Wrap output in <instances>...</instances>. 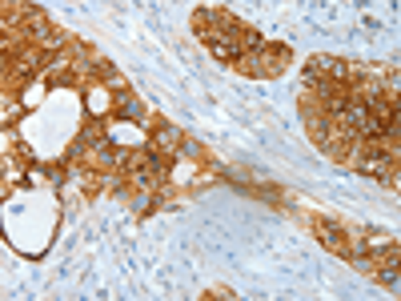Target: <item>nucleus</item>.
<instances>
[{
	"instance_id": "f257e3e1",
	"label": "nucleus",
	"mask_w": 401,
	"mask_h": 301,
	"mask_svg": "<svg viewBox=\"0 0 401 301\" xmlns=\"http://www.w3.org/2000/svg\"><path fill=\"white\" fill-rule=\"evenodd\" d=\"M317 237L325 241V245H333L337 253H349V241H345V233H341L337 225H325V221H317Z\"/></svg>"
}]
</instances>
